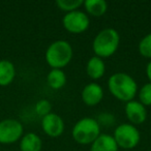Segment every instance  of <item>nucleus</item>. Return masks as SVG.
<instances>
[{"instance_id":"aec40b11","label":"nucleus","mask_w":151,"mask_h":151,"mask_svg":"<svg viewBox=\"0 0 151 151\" xmlns=\"http://www.w3.org/2000/svg\"><path fill=\"white\" fill-rule=\"evenodd\" d=\"M52 110V104L48 101V99H40L36 103L35 105V112L38 116L40 117H45L48 114L51 113Z\"/></svg>"},{"instance_id":"9b49d317","label":"nucleus","mask_w":151,"mask_h":151,"mask_svg":"<svg viewBox=\"0 0 151 151\" xmlns=\"http://www.w3.org/2000/svg\"><path fill=\"white\" fill-rule=\"evenodd\" d=\"M86 73L93 80L101 79L106 73V64L103 59L97 56L91 57L86 64Z\"/></svg>"},{"instance_id":"f03ea898","label":"nucleus","mask_w":151,"mask_h":151,"mask_svg":"<svg viewBox=\"0 0 151 151\" xmlns=\"http://www.w3.org/2000/svg\"><path fill=\"white\" fill-rule=\"evenodd\" d=\"M120 35L117 30L106 28L99 31L92 42V50L95 56L99 58H109L113 56L119 48Z\"/></svg>"},{"instance_id":"7ed1b4c3","label":"nucleus","mask_w":151,"mask_h":151,"mask_svg":"<svg viewBox=\"0 0 151 151\" xmlns=\"http://www.w3.org/2000/svg\"><path fill=\"white\" fill-rule=\"evenodd\" d=\"M73 47L68 42L58 40L53 42L48 47L45 54L47 63L53 68L62 69L65 67L73 58Z\"/></svg>"},{"instance_id":"9d476101","label":"nucleus","mask_w":151,"mask_h":151,"mask_svg":"<svg viewBox=\"0 0 151 151\" xmlns=\"http://www.w3.org/2000/svg\"><path fill=\"white\" fill-rule=\"evenodd\" d=\"M81 96L85 105L89 107H94L103 101L104 89L97 83H89L83 88Z\"/></svg>"},{"instance_id":"f257e3e1","label":"nucleus","mask_w":151,"mask_h":151,"mask_svg":"<svg viewBox=\"0 0 151 151\" xmlns=\"http://www.w3.org/2000/svg\"><path fill=\"white\" fill-rule=\"evenodd\" d=\"M108 88L115 99L124 103L134 101L138 85L132 76L126 73H115L108 80Z\"/></svg>"},{"instance_id":"6e6552de","label":"nucleus","mask_w":151,"mask_h":151,"mask_svg":"<svg viewBox=\"0 0 151 151\" xmlns=\"http://www.w3.org/2000/svg\"><path fill=\"white\" fill-rule=\"evenodd\" d=\"M42 128L47 136L58 138L64 132V122L58 114L51 112L42 118Z\"/></svg>"},{"instance_id":"dca6fc26","label":"nucleus","mask_w":151,"mask_h":151,"mask_svg":"<svg viewBox=\"0 0 151 151\" xmlns=\"http://www.w3.org/2000/svg\"><path fill=\"white\" fill-rule=\"evenodd\" d=\"M47 82L52 89H60L66 84V75L62 69L53 68L47 76Z\"/></svg>"},{"instance_id":"2eb2a0df","label":"nucleus","mask_w":151,"mask_h":151,"mask_svg":"<svg viewBox=\"0 0 151 151\" xmlns=\"http://www.w3.org/2000/svg\"><path fill=\"white\" fill-rule=\"evenodd\" d=\"M86 13L92 17H101L108 11V3L105 0H86L83 3Z\"/></svg>"},{"instance_id":"4468645a","label":"nucleus","mask_w":151,"mask_h":151,"mask_svg":"<svg viewBox=\"0 0 151 151\" xmlns=\"http://www.w3.org/2000/svg\"><path fill=\"white\" fill-rule=\"evenodd\" d=\"M16 77L15 65L9 60H0V86H7Z\"/></svg>"},{"instance_id":"20e7f679","label":"nucleus","mask_w":151,"mask_h":151,"mask_svg":"<svg viewBox=\"0 0 151 151\" xmlns=\"http://www.w3.org/2000/svg\"><path fill=\"white\" fill-rule=\"evenodd\" d=\"M71 136L78 144H92L101 136V124L94 118H82L73 125Z\"/></svg>"},{"instance_id":"6ab92c4d","label":"nucleus","mask_w":151,"mask_h":151,"mask_svg":"<svg viewBox=\"0 0 151 151\" xmlns=\"http://www.w3.org/2000/svg\"><path fill=\"white\" fill-rule=\"evenodd\" d=\"M139 99L143 106H151V83H147L139 90Z\"/></svg>"},{"instance_id":"f8f14e48","label":"nucleus","mask_w":151,"mask_h":151,"mask_svg":"<svg viewBox=\"0 0 151 151\" xmlns=\"http://www.w3.org/2000/svg\"><path fill=\"white\" fill-rule=\"evenodd\" d=\"M90 151H118V146L113 136L101 134V136L91 144Z\"/></svg>"},{"instance_id":"39448f33","label":"nucleus","mask_w":151,"mask_h":151,"mask_svg":"<svg viewBox=\"0 0 151 151\" xmlns=\"http://www.w3.org/2000/svg\"><path fill=\"white\" fill-rule=\"evenodd\" d=\"M113 138L118 148L129 150L138 146L141 141V134L134 125L130 123H121L115 128Z\"/></svg>"},{"instance_id":"423d86ee","label":"nucleus","mask_w":151,"mask_h":151,"mask_svg":"<svg viewBox=\"0 0 151 151\" xmlns=\"http://www.w3.org/2000/svg\"><path fill=\"white\" fill-rule=\"evenodd\" d=\"M62 24L65 30H67L69 33L80 34L88 29L90 20L86 13L78 9L65 14L62 19Z\"/></svg>"},{"instance_id":"412c9836","label":"nucleus","mask_w":151,"mask_h":151,"mask_svg":"<svg viewBox=\"0 0 151 151\" xmlns=\"http://www.w3.org/2000/svg\"><path fill=\"white\" fill-rule=\"evenodd\" d=\"M146 73H147V78L149 80V83H151V60L149 61L146 66Z\"/></svg>"},{"instance_id":"a211bd4d","label":"nucleus","mask_w":151,"mask_h":151,"mask_svg":"<svg viewBox=\"0 0 151 151\" xmlns=\"http://www.w3.org/2000/svg\"><path fill=\"white\" fill-rule=\"evenodd\" d=\"M139 52L145 58L151 59V32L144 36L139 42Z\"/></svg>"},{"instance_id":"1a4fd4ad","label":"nucleus","mask_w":151,"mask_h":151,"mask_svg":"<svg viewBox=\"0 0 151 151\" xmlns=\"http://www.w3.org/2000/svg\"><path fill=\"white\" fill-rule=\"evenodd\" d=\"M124 111H125V115L128 121L134 126L144 123L147 119L146 107L143 106L140 101H130L126 103Z\"/></svg>"},{"instance_id":"ddd939ff","label":"nucleus","mask_w":151,"mask_h":151,"mask_svg":"<svg viewBox=\"0 0 151 151\" xmlns=\"http://www.w3.org/2000/svg\"><path fill=\"white\" fill-rule=\"evenodd\" d=\"M42 147V139L33 132H28L24 134L20 142L21 151H40Z\"/></svg>"},{"instance_id":"0eeeda50","label":"nucleus","mask_w":151,"mask_h":151,"mask_svg":"<svg viewBox=\"0 0 151 151\" xmlns=\"http://www.w3.org/2000/svg\"><path fill=\"white\" fill-rule=\"evenodd\" d=\"M23 134V125L16 119H5L0 122V144L17 142Z\"/></svg>"},{"instance_id":"f3484780","label":"nucleus","mask_w":151,"mask_h":151,"mask_svg":"<svg viewBox=\"0 0 151 151\" xmlns=\"http://www.w3.org/2000/svg\"><path fill=\"white\" fill-rule=\"evenodd\" d=\"M84 1L83 0H57V6L59 9L66 13H70L73 11H78L83 5Z\"/></svg>"}]
</instances>
